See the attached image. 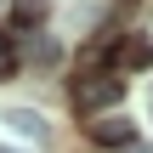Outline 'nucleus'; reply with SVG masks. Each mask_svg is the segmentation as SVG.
<instances>
[{
	"instance_id": "obj_8",
	"label": "nucleus",
	"mask_w": 153,
	"mask_h": 153,
	"mask_svg": "<svg viewBox=\"0 0 153 153\" xmlns=\"http://www.w3.org/2000/svg\"><path fill=\"white\" fill-rule=\"evenodd\" d=\"M0 153H23V148H0Z\"/></svg>"
},
{
	"instance_id": "obj_6",
	"label": "nucleus",
	"mask_w": 153,
	"mask_h": 153,
	"mask_svg": "<svg viewBox=\"0 0 153 153\" xmlns=\"http://www.w3.org/2000/svg\"><path fill=\"white\" fill-rule=\"evenodd\" d=\"M28 57H34V62H45V68H51V62H57V57H62V45H57V40H34V45H28Z\"/></svg>"
},
{
	"instance_id": "obj_2",
	"label": "nucleus",
	"mask_w": 153,
	"mask_h": 153,
	"mask_svg": "<svg viewBox=\"0 0 153 153\" xmlns=\"http://www.w3.org/2000/svg\"><path fill=\"white\" fill-rule=\"evenodd\" d=\"M6 125H11V136H23V142H45V136H51V125H45L40 108H11Z\"/></svg>"
},
{
	"instance_id": "obj_5",
	"label": "nucleus",
	"mask_w": 153,
	"mask_h": 153,
	"mask_svg": "<svg viewBox=\"0 0 153 153\" xmlns=\"http://www.w3.org/2000/svg\"><path fill=\"white\" fill-rule=\"evenodd\" d=\"M45 17V0H11V23H23V28H34Z\"/></svg>"
},
{
	"instance_id": "obj_7",
	"label": "nucleus",
	"mask_w": 153,
	"mask_h": 153,
	"mask_svg": "<svg viewBox=\"0 0 153 153\" xmlns=\"http://www.w3.org/2000/svg\"><path fill=\"white\" fill-rule=\"evenodd\" d=\"M11 57H17L11 51V34H0V74H11Z\"/></svg>"
},
{
	"instance_id": "obj_3",
	"label": "nucleus",
	"mask_w": 153,
	"mask_h": 153,
	"mask_svg": "<svg viewBox=\"0 0 153 153\" xmlns=\"http://www.w3.org/2000/svg\"><path fill=\"white\" fill-rule=\"evenodd\" d=\"M91 142H102V148H125V142H136V125L119 119V114H108V119L91 125Z\"/></svg>"
},
{
	"instance_id": "obj_1",
	"label": "nucleus",
	"mask_w": 153,
	"mask_h": 153,
	"mask_svg": "<svg viewBox=\"0 0 153 153\" xmlns=\"http://www.w3.org/2000/svg\"><path fill=\"white\" fill-rule=\"evenodd\" d=\"M119 97H125V79H114V74H91V68H85V74L74 79V108H79V114H102V108H114Z\"/></svg>"
},
{
	"instance_id": "obj_4",
	"label": "nucleus",
	"mask_w": 153,
	"mask_h": 153,
	"mask_svg": "<svg viewBox=\"0 0 153 153\" xmlns=\"http://www.w3.org/2000/svg\"><path fill=\"white\" fill-rule=\"evenodd\" d=\"M119 62H125V68H148V62H153V40H148V34L119 40Z\"/></svg>"
}]
</instances>
